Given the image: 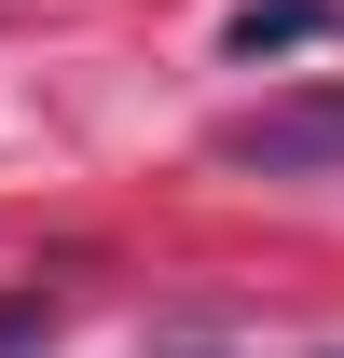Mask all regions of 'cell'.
I'll use <instances>...</instances> for the list:
<instances>
[{"mask_svg": "<svg viewBox=\"0 0 344 358\" xmlns=\"http://www.w3.org/2000/svg\"><path fill=\"white\" fill-rule=\"evenodd\" d=\"M42 331H55V303H42V289H14V303H0V358H28Z\"/></svg>", "mask_w": 344, "mask_h": 358, "instance_id": "obj_3", "label": "cell"}, {"mask_svg": "<svg viewBox=\"0 0 344 358\" xmlns=\"http://www.w3.org/2000/svg\"><path fill=\"white\" fill-rule=\"evenodd\" d=\"M220 166L248 179H331L344 166V83H303V96H261L220 124Z\"/></svg>", "mask_w": 344, "mask_h": 358, "instance_id": "obj_1", "label": "cell"}, {"mask_svg": "<svg viewBox=\"0 0 344 358\" xmlns=\"http://www.w3.org/2000/svg\"><path fill=\"white\" fill-rule=\"evenodd\" d=\"M331 28H344V0H248L234 14V55L261 69V55H303V42H331Z\"/></svg>", "mask_w": 344, "mask_h": 358, "instance_id": "obj_2", "label": "cell"}]
</instances>
